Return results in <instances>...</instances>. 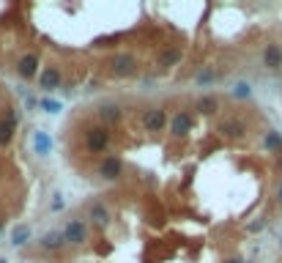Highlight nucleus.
<instances>
[{
  "mask_svg": "<svg viewBox=\"0 0 282 263\" xmlns=\"http://www.w3.org/2000/svg\"><path fill=\"white\" fill-rule=\"evenodd\" d=\"M165 124H167V115H165V110H148V115H145V129L148 132H162L165 129Z\"/></svg>",
  "mask_w": 282,
  "mask_h": 263,
  "instance_id": "423d86ee",
  "label": "nucleus"
},
{
  "mask_svg": "<svg viewBox=\"0 0 282 263\" xmlns=\"http://www.w3.org/2000/svg\"><path fill=\"white\" fill-rule=\"evenodd\" d=\"M178 61H181V49H165L162 58H159L162 66H173V63H178Z\"/></svg>",
  "mask_w": 282,
  "mask_h": 263,
  "instance_id": "ddd939ff",
  "label": "nucleus"
},
{
  "mask_svg": "<svg viewBox=\"0 0 282 263\" xmlns=\"http://www.w3.org/2000/svg\"><path fill=\"white\" fill-rule=\"evenodd\" d=\"M110 69H112V74H118V77H129V74H134V58L131 55H115L110 61Z\"/></svg>",
  "mask_w": 282,
  "mask_h": 263,
  "instance_id": "f03ea898",
  "label": "nucleus"
},
{
  "mask_svg": "<svg viewBox=\"0 0 282 263\" xmlns=\"http://www.w3.org/2000/svg\"><path fill=\"white\" fill-rule=\"evenodd\" d=\"M36 69H39V58H36V55H25L20 61V74L22 77H28V80H30V77L36 74Z\"/></svg>",
  "mask_w": 282,
  "mask_h": 263,
  "instance_id": "9d476101",
  "label": "nucleus"
},
{
  "mask_svg": "<svg viewBox=\"0 0 282 263\" xmlns=\"http://www.w3.org/2000/svg\"><path fill=\"white\" fill-rule=\"evenodd\" d=\"M85 146L90 153H102L104 148L110 146V132L107 126H90L88 134H85Z\"/></svg>",
  "mask_w": 282,
  "mask_h": 263,
  "instance_id": "f257e3e1",
  "label": "nucleus"
},
{
  "mask_svg": "<svg viewBox=\"0 0 282 263\" xmlns=\"http://www.w3.org/2000/svg\"><path fill=\"white\" fill-rule=\"evenodd\" d=\"M90 219L99 222V225H104V222H107V208H104V206H93V211H90Z\"/></svg>",
  "mask_w": 282,
  "mask_h": 263,
  "instance_id": "a211bd4d",
  "label": "nucleus"
},
{
  "mask_svg": "<svg viewBox=\"0 0 282 263\" xmlns=\"http://www.w3.org/2000/svg\"><path fill=\"white\" fill-rule=\"evenodd\" d=\"M14 129H17V115H14V112H8V118L0 121V146H6L8 140H11Z\"/></svg>",
  "mask_w": 282,
  "mask_h": 263,
  "instance_id": "6e6552de",
  "label": "nucleus"
},
{
  "mask_svg": "<svg viewBox=\"0 0 282 263\" xmlns=\"http://www.w3.org/2000/svg\"><path fill=\"white\" fill-rule=\"evenodd\" d=\"M219 132H225L227 137H241L244 134V124L241 121H222Z\"/></svg>",
  "mask_w": 282,
  "mask_h": 263,
  "instance_id": "9b49d317",
  "label": "nucleus"
},
{
  "mask_svg": "<svg viewBox=\"0 0 282 263\" xmlns=\"http://www.w3.org/2000/svg\"><path fill=\"white\" fill-rule=\"evenodd\" d=\"M280 195H282V189H280Z\"/></svg>",
  "mask_w": 282,
  "mask_h": 263,
  "instance_id": "b1692460",
  "label": "nucleus"
},
{
  "mask_svg": "<svg viewBox=\"0 0 282 263\" xmlns=\"http://www.w3.org/2000/svg\"><path fill=\"white\" fill-rule=\"evenodd\" d=\"M44 247H47V249H55V247H61V244H63V233H47V236H44Z\"/></svg>",
  "mask_w": 282,
  "mask_h": 263,
  "instance_id": "2eb2a0df",
  "label": "nucleus"
},
{
  "mask_svg": "<svg viewBox=\"0 0 282 263\" xmlns=\"http://www.w3.org/2000/svg\"><path fill=\"white\" fill-rule=\"evenodd\" d=\"M263 63H266L268 69H280V63H282V49L277 47V44H268L266 52H263Z\"/></svg>",
  "mask_w": 282,
  "mask_h": 263,
  "instance_id": "1a4fd4ad",
  "label": "nucleus"
},
{
  "mask_svg": "<svg viewBox=\"0 0 282 263\" xmlns=\"http://www.w3.org/2000/svg\"><path fill=\"white\" fill-rule=\"evenodd\" d=\"M39 85L47 88V90L58 88V85H61V71H58L55 66H47V69L42 71V77H39Z\"/></svg>",
  "mask_w": 282,
  "mask_h": 263,
  "instance_id": "0eeeda50",
  "label": "nucleus"
},
{
  "mask_svg": "<svg viewBox=\"0 0 282 263\" xmlns=\"http://www.w3.org/2000/svg\"><path fill=\"white\" fill-rule=\"evenodd\" d=\"M266 148H268V151H280V148H282V137L277 134V132H268V134H266Z\"/></svg>",
  "mask_w": 282,
  "mask_h": 263,
  "instance_id": "dca6fc26",
  "label": "nucleus"
},
{
  "mask_svg": "<svg viewBox=\"0 0 282 263\" xmlns=\"http://www.w3.org/2000/svg\"><path fill=\"white\" fill-rule=\"evenodd\" d=\"M227 263H241V261H227Z\"/></svg>",
  "mask_w": 282,
  "mask_h": 263,
  "instance_id": "4be33fe9",
  "label": "nucleus"
},
{
  "mask_svg": "<svg viewBox=\"0 0 282 263\" xmlns=\"http://www.w3.org/2000/svg\"><path fill=\"white\" fill-rule=\"evenodd\" d=\"M124 173V165H121V159H115V156H104V162L99 165V175H104V178H118V175Z\"/></svg>",
  "mask_w": 282,
  "mask_h": 263,
  "instance_id": "20e7f679",
  "label": "nucleus"
},
{
  "mask_svg": "<svg viewBox=\"0 0 282 263\" xmlns=\"http://www.w3.org/2000/svg\"><path fill=\"white\" fill-rule=\"evenodd\" d=\"M63 241L69 244H83L85 241V225L80 219H71L69 225H66V230H63Z\"/></svg>",
  "mask_w": 282,
  "mask_h": 263,
  "instance_id": "7ed1b4c3",
  "label": "nucleus"
},
{
  "mask_svg": "<svg viewBox=\"0 0 282 263\" xmlns=\"http://www.w3.org/2000/svg\"><path fill=\"white\" fill-rule=\"evenodd\" d=\"M280 165H282V162H280Z\"/></svg>",
  "mask_w": 282,
  "mask_h": 263,
  "instance_id": "393cba45",
  "label": "nucleus"
},
{
  "mask_svg": "<svg viewBox=\"0 0 282 263\" xmlns=\"http://www.w3.org/2000/svg\"><path fill=\"white\" fill-rule=\"evenodd\" d=\"M197 110L200 112H214V110H217V99H214V96H203L197 102Z\"/></svg>",
  "mask_w": 282,
  "mask_h": 263,
  "instance_id": "f3484780",
  "label": "nucleus"
},
{
  "mask_svg": "<svg viewBox=\"0 0 282 263\" xmlns=\"http://www.w3.org/2000/svg\"><path fill=\"white\" fill-rule=\"evenodd\" d=\"M42 107H44L47 112H58V110H61V104H58V102H52V99H44V102H42Z\"/></svg>",
  "mask_w": 282,
  "mask_h": 263,
  "instance_id": "412c9836",
  "label": "nucleus"
},
{
  "mask_svg": "<svg viewBox=\"0 0 282 263\" xmlns=\"http://www.w3.org/2000/svg\"><path fill=\"white\" fill-rule=\"evenodd\" d=\"M170 132L175 134V137H184V134H189V132H192V118L186 115V112H178V115L170 121Z\"/></svg>",
  "mask_w": 282,
  "mask_h": 263,
  "instance_id": "39448f33",
  "label": "nucleus"
},
{
  "mask_svg": "<svg viewBox=\"0 0 282 263\" xmlns=\"http://www.w3.org/2000/svg\"><path fill=\"white\" fill-rule=\"evenodd\" d=\"M99 115H102V121H118V118H121V112H118V107L115 104H107V107H102V110H99Z\"/></svg>",
  "mask_w": 282,
  "mask_h": 263,
  "instance_id": "4468645a",
  "label": "nucleus"
},
{
  "mask_svg": "<svg viewBox=\"0 0 282 263\" xmlns=\"http://www.w3.org/2000/svg\"><path fill=\"white\" fill-rule=\"evenodd\" d=\"M233 96H239V99H247V96H249V85H247V83H239V85L233 88Z\"/></svg>",
  "mask_w": 282,
  "mask_h": 263,
  "instance_id": "aec40b11",
  "label": "nucleus"
},
{
  "mask_svg": "<svg viewBox=\"0 0 282 263\" xmlns=\"http://www.w3.org/2000/svg\"><path fill=\"white\" fill-rule=\"evenodd\" d=\"M0 263H6V261H3V258H0Z\"/></svg>",
  "mask_w": 282,
  "mask_h": 263,
  "instance_id": "5701e85b",
  "label": "nucleus"
},
{
  "mask_svg": "<svg viewBox=\"0 0 282 263\" xmlns=\"http://www.w3.org/2000/svg\"><path fill=\"white\" fill-rule=\"evenodd\" d=\"M33 146H36V151H39V153H49V148H52V140L47 137V132H36Z\"/></svg>",
  "mask_w": 282,
  "mask_h": 263,
  "instance_id": "f8f14e48",
  "label": "nucleus"
},
{
  "mask_svg": "<svg viewBox=\"0 0 282 263\" xmlns=\"http://www.w3.org/2000/svg\"><path fill=\"white\" fill-rule=\"evenodd\" d=\"M28 236H30V230L25 228V225H20V228L14 230V236H11V239H14V244H25V241H28Z\"/></svg>",
  "mask_w": 282,
  "mask_h": 263,
  "instance_id": "6ab92c4d",
  "label": "nucleus"
}]
</instances>
